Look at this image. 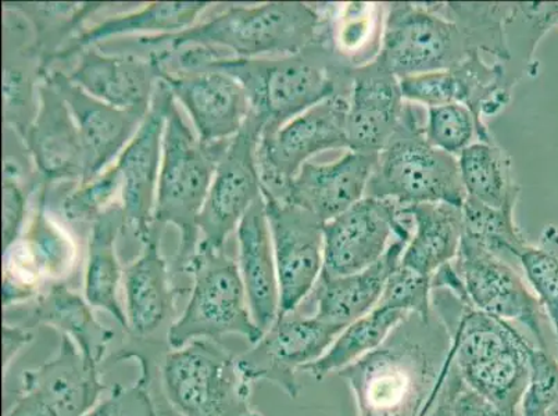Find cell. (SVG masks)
Returning a JSON list of instances; mask_svg holds the SVG:
<instances>
[{"mask_svg":"<svg viewBox=\"0 0 558 416\" xmlns=\"http://www.w3.org/2000/svg\"><path fill=\"white\" fill-rule=\"evenodd\" d=\"M448 329L410 314L374 352L339 370L357 416H428L454 359Z\"/></svg>","mask_w":558,"mask_h":416,"instance_id":"6da1fadb","label":"cell"},{"mask_svg":"<svg viewBox=\"0 0 558 416\" xmlns=\"http://www.w3.org/2000/svg\"><path fill=\"white\" fill-rule=\"evenodd\" d=\"M352 69L335 49L331 32L302 52L281 58H231L220 50L197 70H217L235 78L266 135L324 100L349 95Z\"/></svg>","mask_w":558,"mask_h":416,"instance_id":"7a4b0ae2","label":"cell"},{"mask_svg":"<svg viewBox=\"0 0 558 416\" xmlns=\"http://www.w3.org/2000/svg\"><path fill=\"white\" fill-rule=\"evenodd\" d=\"M435 311L454 348L453 369L461 380L510 416H520L530 382L534 346L510 322L489 316L446 289H434Z\"/></svg>","mask_w":558,"mask_h":416,"instance_id":"3957f363","label":"cell"},{"mask_svg":"<svg viewBox=\"0 0 558 416\" xmlns=\"http://www.w3.org/2000/svg\"><path fill=\"white\" fill-rule=\"evenodd\" d=\"M331 32V25L311 4L271 2L231 8L185 32L142 37L136 45L149 49L146 54L205 47L225 50L232 58H281L302 52Z\"/></svg>","mask_w":558,"mask_h":416,"instance_id":"277c9868","label":"cell"},{"mask_svg":"<svg viewBox=\"0 0 558 416\" xmlns=\"http://www.w3.org/2000/svg\"><path fill=\"white\" fill-rule=\"evenodd\" d=\"M228 142L202 144L182 119L175 99L172 100L165 126L155 224L179 228L180 246L175 264L182 272H186L199 247L197 218Z\"/></svg>","mask_w":558,"mask_h":416,"instance_id":"5b68a950","label":"cell"},{"mask_svg":"<svg viewBox=\"0 0 558 416\" xmlns=\"http://www.w3.org/2000/svg\"><path fill=\"white\" fill-rule=\"evenodd\" d=\"M365 196L403 207L446 203L463 208L466 193L458 157L429 144L410 105H404L398 129L379 151Z\"/></svg>","mask_w":558,"mask_h":416,"instance_id":"8992f818","label":"cell"},{"mask_svg":"<svg viewBox=\"0 0 558 416\" xmlns=\"http://www.w3.org/2000/svg\"><path fill=\"white\" fill-rule=\"evenodd\" d=\"M186 273L194 278L191 298L184 313L167 331L171 350L195 340L220 342L235 334L256 344L264 332L253 321L240 266L227 255L226 247L199 245Z\"/></svg>","mask_w":558,"mask_h":416,"instance_id":"52a82bcc","label":"cell"},{"mask_svg":"<svg viewBox=\"0 0 558 416\" xmlns=\"http://www.w3.org/2000/svg\"><path fill=\"white\" fill-rule=\"evenodd\" d=\"M161 383L180 416H262L252 407V383L238 359L216 340H195L167 353Z\"/></svg>","mask_w":558,"mask_h":416,"instance_id":"ba28073f","label":"cell"},{"mask_svg":"<svg viewBox=\"0 0 558 416\" xmlns=\"http://www.w3.org/2000/svg\"><path fill=\"white\" fill-rule=\"evenodd\" d=\"M475 53L469 34L439 4L392 3L377 59L403 79L459 69Z\"/></svg>","mask_w":558,"mask_h":416,"instance_id":"9c48e42d","label":"cell"},{"mask_svg":"<svg viewBox=\"0 0 558 416\" xmlns=\"http://www.w3.org/2000/svg\"><path fill=\"white\" fill-rule=\"evenodd\" d=\"M349 95H337L260 136L257 162L263 196L281 199L311 157L348 147Z\"/></svg>","mask_w":558,"mask_h":416,"instance_id":"30bf717a","label":"cell"},{"mask_svg":"<svg viewBox=\"0 0 558 416\" xmlns=\"http://www.w3.org/2000/svg\"><path fill=\"white\" fill-rule=\"evenodd\" d=\"M453 267L475 308L506 322L522 325L534 337L535 346L549 352L543 329L545 309L510 264L464 232Z\"/></svg>","mask_w":558,"mask_h":416,"instance_id":"8fae6325","label":"cell"},{"mask_svg":"<svg viewBox=\"0 0 558 416\" xmlns=\"http://www.w3.org/2000/svg\"><path fill=\"white\" fill-rule=\"evenodd\" d=\"M263 126L248 114L243 129L233 136L218 161L215 176L203 205L197 227L199 245L226 247L231 233L240 227L248 207L263 196L257 146Z\"/></svg>","mask_w":558,"mask_h":416,"instance_id":"7c38bea8","label":"cell"},{"mask_svg":"<svg viewBox=\"0 0 558 416\" xmlns=\"http://www.w3.org/2000/svg\"><path fill=\"white\" fill-rule=\"evenodd\" d=\"M343 329L316 317L283 314L251 350L236 358L238 367L248 382L268 380L295 400L302 393L299 370L322 358Z\"/></svg>","mask_w":558,"mask_h":416,"instance_id":"4fadbf2b","label":"cell"},{"mask_svg":"<svg viewBox=\"0 0 558 416\" xmlns=\"http://www.w3.org/2000/svg\"><path fill=\"white\" fill-rule=\"evenodd\" d=\"M105 390L98 365L62 337L52 359L24 370L17 397L4 416H84Z\"/></svg>","mask_w":558,"mask_h":416,"instance_id":"5bb4252c","label":"cell"},{"mask_svg":"<svg viewBox=\"0 0 558 416\" xmlns=\"http://www.w3.org/2000/svg\"><path fill=\"white\" fill-rule=\"evenodd\" d=\"M404 207L393 200L363 197L324 227V268L328 277H343L372 267L392 243L411 236Z\"/></svg>","mask_w":558,"mask_h":416,"instance_id":"9a60e30c","label":"cell"},{"mask_svg":"<svg viewBox=\"0 0 558 416\" xmlns=\"http://www.w3.org/2000/svg\"><path fill=\"white\" fill-rule=\"evenodd\" d=\"M279 283V316L295 313L324 268V222L292 203L264 196Z\"/></svg>","mask_w":558,"mask_h":416,"instance_id":"2e32d148","label":"cell"},{"mask_svg":"<svg viewBox=\"0 0 558 416\" xmlns=\"http://www.w3.org/2000/svg\"><path fill=\"white\" fill-rule=\"evenodd\" d=\"M174 99L169 86L160 81L156 86L148 115L116 164L123 180V232L130 233L141 246L148 241L155 225L165 126Z\"/></svg>","mask_w":558,"mask_h":416,"instance_id":"e0dca14e","label":"cell"},{"mask_svg":"<svg viewBox=\"0 0 558 416\" xmlns=\"http://www.w3.org/2000/svg\"><path fill=\"white\" fill-rule=\"evenodd\" d=\"M45 78L62 96L77 123L86 157L83 184L104 174L110 162L134 139L149 109H119L94 98L62 70L50 69Z\"/></svg>","mask_w":558,"mask_h":416,"instance_id":"ac0fdd59","label":"cell"},{"mask_svg":"<svg viewBox=\"0 0 558 416\" xmlns=\"http://www.w3.org/2000/svg\"><path fill=\"white\" fill-rule=\"evenodd\" d=\"M161 81L191 115L202 144L215 145L232 139L251 114L243 86L221 71L165 73Z\"/></svg>","mask_w":558,"mask_h":416,"instance_id":"d6986e66","label":"cell"},{"mask_svg":"<svg viewBox=\"0 0 558 416\" xmlns=\"http://www.w3.org/2000/svg\"><path fill=\"white\" fill-rule=\"evenodd\" d=\"M400 79L377 58L352 69L347 135L349 150L379 155L402 119Z\"/></svg>","mask_w":558,"mask_h":416,"instance_id":"ffe728a7","label":"cell"},{"mask_svg":"<svg viewBox=\"0 0 558 416\" xmlns=\"http://www.w3.org/2000/svg\"><path fill=\"white\" fill-rule=\"evenodd\" d=\"M3 124L24 142L39 111V88L48 70L34 29L16 10L3 7Z\"/></svg>","mask_w":558,"mask_h":416,"instance_id":"44dd1931","label":"cell"},{"mask_svg":"<svg viewBox=\"0 0 558 416\" xmlns=\"http://www.w3.org/2000/svg\"><path fill=\"white\" fill-rule=\"evenodd\" d=\"M69 78L86 94L119 109H150L163 69L151 56L83 50Z\"/></svg>","mask_w":558,"mask_h":416,"instance_id":"7402d4cb","label":"cell"},{"mask_svg":"<svg viewBox=\"0 0 558 416\" xmlns=\"http://www.w3.org/2000/svg\"><path fill=\"white\" fill-rule=\"evenodd\" d=\"M377 160L378 155L350 150L328 164L306 162L277 200L302 207L327 224L365 197Z\"/></svg>","mask_w":558,"mask_h":416,"instance_id":"603a6c76","label":"cell"},{"mask_svg":"<svg viewBox=\"0 0 558 416\" xmlns=\"http://www.w3.org/2000/svg\"><path fill=\"white\" fill-rule=\"evenodd\" d=\"M39 111L25 145L47 184L56 181L83 184L86 157L77 123L62 96L47 78L39 88Z\"/></svg>","mask_w":558,"mask_h":416,"instance_id":"cb8c5ba5","label":"cell"},{"mask_svg":"<svg viewBox=\"0 0 558 416\" xmlns=\"http://www.w3.org/2000/svg\"><path fill=\"white\" fill-rule=\"evenodd\" d=\"M163 227L154 225L141 255L124 271L126 332L134 339H148L161 328L171 327L175 292L169 267L161 255Z\"/></svg>","mask_w":558,"mask_h":416,"instance_id":"d4e9b609","label":"cell"},{"mask_svg":"<svg viewBox=\"0 0 558 416\" xmlns=\"http://www.w3.org/2000/svg\"><path fill=\"white\" fill-rule=\"evenodd\" d=\"M240 270L253 321L267 332L279 317V283L272 236L264 196L243 216L238 227Z\"/></svg>","mask_w":558,"mask_h":416,"instance_id":"484cf974","label":"cell"},{"mask_svg":"<svg viewBox=\"0 0 558 416\" xmlns=\"http://www.w3.org/2000/svg\"><path fill=\"white\" fill-rule=\"evenodd\" d=\"M410 240L411 236L398 237L379 261L363 271L343 277H328L322 272L312 292L317 306L314 317L347 328L372 313Z\"/></svg>","mask_w":558,"mask_h":416,"instance_id":"4316f807","label":"cell"},{"mask_svg":"<svg viewBox=\"0 0 558 416\" xmlns=\"http://www.w3.org/2000/svg\"><path fill=\"white\" fill-rule=\"evenodd\" d=\"M27 316L29 325L52 328L60 337L73 340L84 357L98 367L116 337L95 318L89 303L64 283H52L39 293L27 309Z\"/></svg>","mask_w":558,"mask_h":416,"instance_id":"83f0119b","label":"cell"},{"mask_svg":"<svg viewBox=\"0 0 558 416\" xmlns=\"http://www.w3.org/2000/svg\"><path fill=\"white\" fill-rule=\"evenodd\" d=\"M414 235L405 246L402 266L433 279L446 264L456 260L463 241V210L446 203H423L408 207Z\"/></svg>","mask_w":558,"mask_h":416,"instance_id":"f1b7e54d","label":"cell"},{"mask_svg":"<svg viewBox=\"0 0 558 416\" xmlns=\"http://www.w3.org/2000/svg\"><path fill=\"white\" fill-rule=\"evenodd\" d=\"M123 230L124 210L121 205H110L96 218L88 241L84 293L90 307L104 309L126 331L125 309L119 301L123 271L116 248Z\"/></svg>","mask_w":558,"mask_h":416,"instance_id":"f546056e","label":"cell"},{"mask_svg":"<svg viewBox=\"0 0 558 416\" xmlns=\"http://www.w3.org/2000/svg\"><path fill=\"white\" fill-rule=\"evenodd\" d=\"M210 4L209 2H155L140 12L105 20L65 45L56 58V62H65L83 50L95 48L96 45L120 35L141 33L169 35L185 32L194 27L196 20Z\"/></svg>","mask_w":558,"mask_h":416,"instance_id":"4dcf8cb0","label":"cell"},{"mask_svg":"<svg viewBox=\"0 0 558 416\" xmlns=\"http://www.w3.org/2000/svg\"><path fill=\"white\" fill-rule=\"evenodd\" d=\"M409 316L410 314L400 309L375 307L367 316L348 325L327 353L317 362L303 367L302 372L311 375L313 379L323 380L335 370L349 367L365 354L378 348L393 329Z\"/></svg>","mask_w":558,"mask_h":416,"instance_id":"1f68e13d","label":"cell"},{"mask_svg":"<svg viewBox=\"0 0 558 416\" xmlns=\"http://www.w3.org/2000/svg\"><path fill=\"white\" fill-rule=\"evenodd\" d=\"M3 7L16 10L32 24L35 45L49 71L65 45L83 33L86 20L108 3L4 2Z\"/></svg>","mask_w":558,"mask_h":416,"instance_id":"d6a6232c","label":"cell"},{"mask_svg":"<svg viewBox=\"0 0 558 416\" xmlns=\"http://www.w3.org/2000/svg\"><path fill=\"white\" fill-rule=\"evenodd\" d=\"M466 197L492 208L515 206L519 187L512 182L504 150L489 142H474L459 156Z\"/></svg>","mask_w":558,"mask_h":416,"instance_id":"836d02e7","label":"cell"},{"mask_svg":"<svg viewBox=\"0 0 558 416\" xmlns=\"http://www.w3.org/2000/svg\"><path fill=\"white\" fill-rule=\"evenodd\" d=\"M48 186L45 182L44 186L39 187L37 210L24 240L28 255L25 272H28L29 282L38 292V296L40 279L68 277L73 270L75 256L73 243L47 217Z\"/></svg>","mask_w":558,"mask_h":416,"instance_id":"e575fe53","label":"cell"},{"mask_svg":"<svg viewBox=\"0 0 558 416\" xmlns=\"http://www.w3.org/2000/svg\"><path fill=\"white\" fill-rule=\"evenodd\" d=\"M425 138L436 149L458 157L474 144L475 136L482 142H489L486 126L465 105L450 103L428 108Z\"/></svg>","mask_w":558,"mask_h":416,"instance_id":"d590c367","label":"cell"},{"mask_svg":"<svg viewBox=\"0 0 558 416\" xmlns=\"http://www.w3.org/2000/svg\"><path fill=\"white\" fill-rule=\"evenodd\" d=\"M515 206L492 208L466 197L463 208L465 233L496 255L517 257L527 246L514 225Z\"/></svg>","mask_w":558,"mask_h":416,"instance_id":"8d00e7d4","label":"cell"},{"mask_svg":"<svg viewBox=\"0 0 558 416\" xmlns=\"http://www.w3.org/2000/svg\"><path fill=\"white\" fill-rule=\"evenodd\" d=\"M517 258L549 318L558 344V233L555 228L546 231L539 246L527 245Z\"/></svg>","mask_w":558,"mask_h":416,"instance_id":"74e56055","label":"cell"},{"mask_svg":"<svg viewBox=\"0 0 558 416\" xmlns=\"http://www.w3.org/2000/svg\"><path fill=\"white\" fill-rule=\"evenodd\" d=\"M121 186H123L121 172L114 166L88 184L78 185L65 192L60 206L65 220L73 224L89 222L93 225L96 218L110 206V200Z\"/></svg>","mask_w":558,"mask_h":416,"instance_id":"f35d334b","label":"cell"},{"mask_svg":"<svg viewBox=\"0 0 558 416\" xmlns=\"http://www.w3.org/2000/svg\"><path fill=\"white\" fill-rule=\"evenodd\" d=\"M430 294H433L430 278L421 276V273L399 264L388 279L378 306L400 309L405 314H415L425 321H429L433 318Z\"/></svg>","mask_w":558,"mask_h":416,"instance_id":"ab89813d","label":"cell"},{"mask_svg":"<svg viewBox=\"0 0 558 416\" xmlns=\"http://www.w3.org/2000/svg\"><path fill=\"white\" fill-rule=\"evenodd\" d=\"M558 400V359L550 352L530 350V382L521 401L520 416H542Z\"/></svg>","mask_w":558,"mask_h":416,"instance_id":"60d3db41","label":"cell"},{"mask_svg":"<svg viewBox=\"0 0 558 416\" xmlns=\"http://www.w3.org/2000/svg\"><path fill=\"white\" fill-rule=\"evenodd\" d=\"M141 377L134 384H116L109 397L96 404L84 416H156L150 395L149 363L140 357Z\"/></svg>","mask_w":558,"mask_h":416,"instance_id":"b9f144b4","label":"cell"},{"mask_svg":"<svg viewBox=\"0 0 558 416\" xmlns=\"http://www.w3.org/2000/svg\"><path fill=\"white\" fill-rule=\"evenodd\" d=\"M450 372L454 382L453 403H451L453 416H510L492 401L485 399L484 395L470 389L456 374L453 367H451Z\"/></svg>","mask_w":558,"mask_h":416,"instance_id":"7bdbcfd3","label":"cell"},{"mask_svg":"<svg viewBox=\"0 0 558 416\" xmlns=\"http://www.w3.org/2000/svg\"><path fill=\"white\" fill-rule=\"evenodd\" d=\"M33 333L27 328L20 327V325H3V375L7 378L10 365L16 359L17 355L22 353L24 347H27L33 342Z\"/></svg>","mask_w":558,"mask_h":416,"instance_id":"ee69618b","label":"cell"},{"mask_svg":"<svg viewBox=\"0 0 558 416\" xmlns=\"http://www.w3.org/2000/svg\"><path fill=\"white\" fill-rule=\"evenodd\" d=\"M453 377H451V372H449L448 379H446L444 388L440 390L438 401H436L428 416H453V407H451V403H453Z\"/></svg>","mask_w":558,"mask_h":416,"instance_id":"f6af8a7d","label":"cell"},{"mask_svg":"<svg viewBox=\"0 0 558 416\" xmlns=\"http://www.w3.org/2000/svg\"><path fill=\"white\" fill-rule=\"evenodd\" d=\"M542 416H558V400L551 407L547 408Z\"/></svg>","mask_w":558,"mask_h":416,"instance_id":"bcb514c9","label":"cell"}]
</instances>
